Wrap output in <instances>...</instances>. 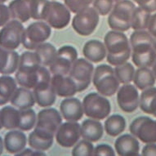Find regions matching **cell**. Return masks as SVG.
<instances>
[{
    "mask_svg": "<svg viewBox=\"0 0 156 156\" xmlns=\"http://www.w3.org/2000/svg\"><path fill=\"white\" fill-rule=\"evenodd\" d=\"M129 131L143 143H156V120L148 116L136 118L129 125Z\"/></svg>",
    "mask_w": 156,
    "mask_h": 156,
    "instance_id": "4fadbf2b",
    "label": "cell"
},
{
    "mask_svg": "<svg viewBox=\"0 0 156 156\" xmlns=\"http://www.w3.org/2000/svg\"><path fill=\"white\" fill-rule=\"evenodd\" d=\"M151 13L146 12L141 7H136L131 18V28L134 30H145L148 27Z\"/></svg>",
    "mask_w": 156,
    "mask_h": 156,
    "instance_id": "e575fe53",
    "label": "cell"
},
{
    "mask_svg": "<svg viewBox=\"0 0 156 156\" xmlns=\"http://www.w3.org/2000/svg\"><path fill=\"white\" fill-rule=\"evenodd\" d=\"M138 91L135 85L126 83L117 92V102L123 112L133 113L139 107Z\"/></svg>",
    "mask_w": 156,
    "mask_h": 156,
    "instance_id": "2e32d148",
    "label": "cell"
},
{
    "mask_svg": "<svg viewBox=\"0 0 156 156\" xmlns=\"http://www.w3.org/2000/svg\"><path fill=\"white\" fill-rule=\"evenodd\" d=\"M8 0H0V3H5V2H7Z\"/></svg>",
    "mask_w": 156,
    "mask_h": 156,
    "instance_id": "816d5d0a",
    "label": "cell"
},
{
    "mask_svg": "<svg viewBox=\"0 0 156 156\" xmlns=\"http://www.w3.org/2000/svg\"><path fill=\"white\" fill-rule=\"evenodd\" d=\"M40 65L43 66H50L56 58L57 50L54 45L50 43H44L35 49Z\"/></svg>",
    "mask_w": 156,
    "mask_h": 156,
    "instance_id": "836d02e7",
    "label": "cell"
},
{
    "mask_svg": "<svg viewBox=\"0 0 156 156\" xmlns=\"http://www.w3.org/2000/svg\"><path fill=\"white\" fill-rule=\"evenodd\" d=\"M48 0H32L31 2V18L35 21H44Z\"/></svg>",
    "mask_w": 156,
    "mask_h": 156,
    "instance_id": "74e56055",
    "label": "cell"
},
{
    "mask_svg": "<svg viewBox=\"0 0 156 156\" xmlns=\"http://www.w3.org/2000/svg\"><path fill=\"white\" fill-rule=\"evenodd\" d=\"M16 155H28V156H32V155H37V156H42V155H46V154L44 153V151H38V150H34V149H30V148H25L24 150L16 154Z\"/></svg>",
    "mask_w": 156,
    "mask_h": 156,
    "instance_id": "f6af8a7d",
    "label": "cell"
},
{
    "mask_svg": "<svg viewBox=\"0 0 156 156\" xmlns=\"http://www.w3.org/2000/svg\"><path fill=\"white\" fill-rule=\"evenodd\" d=\"M78 59V51L71 45H65L57 50L56 58L50 65L49 70L52 74H69L74 62Z\"/></svg>",
    "mask_w": 156,
    "mask_h": 156,
    "instance_id": "8fae6325",
    "label": "cell"
},
{
    "mask_svg": "<svg viewBox=\"0 0 156 156\" xmlns=\"http://www.w3.org/2000/svg\"><path fill=\"white\" fill-rule=\"evenodd\" d=\"M147 30L152 37H156V13L151 16Z\"/></svg>",
    "mask_w": 156,
    "mask_h": 156,
    "instance_id": "bcb514c9",
    "label": "cell"
},
{
    "mask_svg": "<svg viewBox=\"0 0 156 156\" xmlns=\"http://www.w3.org/2000/svg\"><path fill=\"white\" fill-rule=\"evenodd\" d=\"M3 143L7 152L12 154H16L26 148L28 143V138L23 131L12 129L5 134Z\"/></svg>",
    "mask_w": 156,
    "mask_h": 156,
    "instance_id": "d6986e66",
    "label": "cell"
},
{
    "mask_svg": "<svg viewBox=\"0 0 156 156\" xmlns=\"http://www.w3.org/2000/svg\"><path fill=\"white\" fill-rule=\"evenodd\" d=\"M141 7L142 9H144L146 12H148L150 13L155 12H156V0H148L146 3L142 4Z\"/></svg>",
    "mask_w": 156,
    "mask_h": 156,
    "instance_id": "7dc6e473",
    "label": "cell"
},
{
    "mask_svg": "<svg viewBox=\"0 0 156 156\" xmlns=\"http://www.w3.org/2000/svg\"><path fill=\"white\" fill-rule=\"evenodd\" d=\"M93 8L99 15L106 16L110 14L114 7L113 0H94L92 3Z\"/></svg>",
    "mask_w": 156,
    "mask_h": 156,
    "instance_id": "ab89813d",
    "label": "cell"
},
{
    "mask_svg": "<svg viewBox=\"0 0 156 156\" xmlns=\"http://www.w3.org/2000/svg\"><path fill=\"white\" fill-rule=\"evenodd\" d=\"M20 55L15 50L0 47V74L9 75L16 73L19 65Z\"/></svg>",
    "mask_w": 156,
    "mask_h": 156,
    "instance_id": "44dd1931",
    "label": "cell"
},
{
    "mask_svg": "<svg viewBox=\"0 0 156 156\" xmlns=\"http://www.w3.org/2000/svg\"><path fill=\"white\" fill-rule=\"evenodd\" d=\"M11 105L19 110L32 108L35 104L33 92L24 87H17L10 100Z\"/></svg>",
    "mask_w": 156,
    "mask_h": 156,
    "instance_id": "d4e9b609",
    "label": "cell"
},
{
    "mask_svg": "<svg viewBox=\"0 0 156 156\" xmlns=\"http://www.w3.org/2000/svg\"><path fill=\"white\" fill-rule=\"evenodd\" d=\"M51 83L56 96L60 97L66 98L74 97L76 92H78L75 83L69 76L62 74H52Z\"/></svg>",
    "mask_w": 156,
    "mask_h": 156,
    "instance_id": "ac0fdd59",
    "label": "cell"
},
{
    "mask_svg": "<svg viewBox=\"0 0 156 156\" xmlns=\"http://www.w3.org/2000/svg\"><path fill=\"white\" fill-rule=\"evenodd\" d=\"M80 124L74 121H67L62 123L55 133L56 142L65 148L73 147L80 141Z\"/></svg>",
    "mask_w": 156,
    "mask_h": 156,
    "instance_id": "5bb4252c",
    "label": "cell"
},
{
    "mask_svg": "<svg viewBox=\"0 0 156 156\" xmlns=\"http://www.w3.org/2000/svg\"><path fill=\"white\" fill-rule=\"evenodd\" d=\"M106 48V60L110 66H119L128 62L132 55V48L128 37L123 32L110 30L104 37Z\"/></svg>",
    "mask_w": 156,
    "mask_h": 156,
    "instance_id": "6da1fadb",
    "label": "cell"
},
{
    "mask_svg": "<svg viewBox=\"0 0 156 156\" xmlns=\"http://www.w3.org/2000/svg\"><path fill=\"white\" fill-rule=\"evenodd\" d=\"M94 0H64L65 5L73 13H77L83 8L89 7Z\"/></svg>",
    "mask_w": 156,
    "mask_h": 156,
    "instance_id": "60d3db41",
    "label": "cell"
},
{
    "mask_svg": "<svg viewBox=\"0 0 156 156\" xmlns=\"http://www.w3.org/2000/svg\"><path fill=\"white\" fill-rule=\"evenodd\" d=\"M135 3L131 0H119L114 4L108 16V25L113 30L125 32L131 28V18Z\"/></svg>",
    "mask_w": 156,
    "mask_h": 156,
    "instance_id": "277c9868",
    "label": "cell"
},
{
    "mask_svg": "<svg viewBox=\"0 0 156 156\" xmlns=\"http://www.w3.org/2000/svg\"><path fill=\"white\" fill-rule=\"evenodd\" d=\"M152 46L154 51H156V37H153V43H152Z\"/></svg>",
    "mask_w": 156,
    "mask_h": 156,
    "instance_id": "f907efd6",
    "label": "cell"
},
{
    "mask_svg": "<svg viewBox=\"0 0 156 156\" xmlns=\"http://www.w3.org/2000/svg\"><path fill=\"white\" fill-rule=\"evenodd\" d=\"M155 80L153 71L148 67H139L136 71H135L133 81L136 88L142 91L154 86Z\"/></svg>",
    "mask_w": 156,
    "mask_h": 156,
    "instance_id": "f1b7e54d",
    "label": "cell"
},
{
    "mask_svg": "<svg viewBox=\"0 0 156 156\" xmlns=\"http://www.w3.org/2000/svg\"><path fill=\"white\" fill-rule=\"evenodd\" d=\"M113 1H114V2H115V3H116V2H118V1H119V0H113Z\"/></svg>",
    "mask_w": 156,
    "mask_h": 156,
    "instance_id": "db71d44e",
    "label": "cell"
},
{
    "mask_svg": "<svg viewBox=\"0 0 156 156\" xmlns=\"http://www.w3.org/2000/svg\"><path fill=\"white\" fill-rule=\"evenodd\" d=\"M24 30L21 21L10 20L0 30V47L8 50L18 48L22 42Z\"/></svg>",
    "mask_w": 156,
    "mask_h": 156,
    "instance_id": "7c38bea8",
    "label": "cell"
},
{
    "mask_svg": "<svg viewBox=\"0 0 156 156\" xmlns=\"http://www.w3.org/2000/svg\"><path fill=\"white\" fill-rule=\"evenodd\" d=\"M11 13L8 6L0 3V27H3L11 20Z\"/></svg>",
    "mask_w": 156,
    "mask_h": 156,
    "instance_id": "7bdbcfd3",
    "label": "cell"
},
{
    "mask_svg": "<svg viewBox=\"0 0 156 156\" xmlns=\"http://www.w3.org/2000/svg\"><path fill=\"white\" fill-rule=\"evenodd\" d=\"M132 61L137 67L153 66L156 62V51L154 49L132 51Z\"/></svg>",
    "mask_w": 156,
    "mask_h": 156,
    "instance_id": "d6a6232c",
    "label": "cell"
},
{
    "mask_svg": "<svg viewBox=\"0 0 156 156\" xmlns=\"http://www.w3.org/2000/svg\"><path fill=\"white\" fill-rule=\"evenodd\" d=\"M3 128V125H2V123H1V121H0V130Z\"/></svg>",
    "mask_w": 156,
    "mask_h": 156,
    "instance_id": "f5cc1de1",
    "label": "cell"
},
{
    "mask_svg": "<svg viewBox=\"0 0 156 156\" xmlns=\"http://www.w3.org/2000/svg\"><path fill=\"white\" fill-rule=\"evenodd\" d=\"M0 121L3 128L8 130L17 129L20 122V110L13 105H6L0 110Z\"/></svg>",
    "mask_w": 156,
    "mask_h": 156,
    "instance_id": "4316f807",
    "label": "cell"
},
{
    "mask_svg": "<svg viewBox=\"0 0 156 156\" xmlns=\"http://www.w3.org/2000/svg\"><path fill=\"white\" fill-rule=\"evenodd\" d=\"M94 146L92 142L87 140L79 141L72 149L71 154L73 156H92L93 155Z\"/></svg>",
    "mask_w": 156,
    "mask_h": 156,
    "instance_id": "f35d334b",
    "label": "cell"
},
{
    "mask_svg": "<svg viewBox=\"0 0 156 156\" xmlns=\"http://www.w3.org/2000/svg\"><path fill=\"white\" fill-rule=\"evenodd\" d=\"M16 88L17 83L16 79L4 74L0 76V105H4L10 101Z\"/></svg>",
    "mask_w": 156,
    "mask_h": 156,
    "instance_id": "f546056e",
    "label": "cell"
},
{
    "mask_svg": "<svg viewBox=\"0 0 156 156\" xmlns=\"http://www.w3.org/2000/svg\"><path fill=\"white\" fill-rule=\"evenodd\" d=\"M83 108L85 115L90 119L102 120L111 112V104L106 97L99 92H91L83 100Z\"/></svg>",
    "mask_w": 156,
    "mask_h": 156,
    "instance_id": "8992f818",
    "label": "cell"
},
{
    "mask_svg": "<svg viewBox=\"0 0 156 156\" xmlns=\"http://www.w3.org/2000/svg\"><path fill=\"white\" fill-rule=\"evenodd\" d=\"M94 66L86 58H78L74 62L69 73V76L74 80L78 92H83L89 87L92 80Z\"/></svg>",
    "mask_w": 156,
    "mask_h": 156,
    "instance_id": "30bf717a",
    "label": "cell"
},
{
    "mask_svg": "<svg viewBox=\"0 0 156 156\" xmlns=\"http://www.w3.org/2000/svg\"><path fill=\"white\" fill-rule=\"evenodd\" d=\"M154 117H155V118H156V112L155 113H154Z\"/></svg>",
    "mask_w": 156,
    "mask_h": 156,
    "instance_id": "11a10c76",
    "label": "cell"
},
{
    "mask_svg": "<svg viewBox=\"0 0 156 156\" xmlns=\"http://www.w3.org/2000/svg\"><path fill=\"white\" fill-rule=\"evenodd\" d=\"M51 27L45 21H38L30 24L24 30L21 44L25 48L33 51L48 39Z\"/></svg>",
    "mask_w": 156,
    "mask_h": 156,
    "instance_id": "52a82bcc",
    "label": "cell"
},
{
    "mask_svg": "<svg viewBox=\"0 0 156 156\" xmlns=\"http://www.w3.org/2000/svg\"><path fill=\"white\" fill-rule=\"evenodd\" d=\"M133 1H135V0H133Z\"/></svg>",
    "mask_w": 156,
    "mask_h": 156,
    "instance_id": "9f6ffc18",
    "label": "cell"
},
{
    "mask_svg": "<svg viewBox=\"0 0 156 156\" xmlns=\"http://www.w3.org/2000/svg\"><path fill=\"white\" fill-rule=\"evenodd\" d=\"M40 66L41 65L35 51L29 50L22 52L15 74L16 83L21 87L33 89L39 80Z\"/></svg>",
    "mask_w": 156,
    "mask_h": 156,
    "instance_id": "7a4b0ae2",
    "label": "cell"
},
{
    "mask_svg": "<svg viewBox=\"0 0 156 156\" xmlns=\"http://www.w3.org/2000/svg\"><path fill=\"white\" fill-rule=\"evenodd\" d=\"M3 149H4V143H3V138L0 136V155L3 154Z\"/></svg>",
    "mask_w": 156,
    "mask_h": 156,
    "instance_id": "c3c4849f",
    "label": "cell"
},
{
    "mask_svg": "<svg viewBox=\"0 0 156 156\" xmlns=\"http://www.w3.org/2000/svg\"><path fill=\"white\" fill-rule=\"evenodd\" d=\"M51 72L46 66L39 68V80L33 88L35 102L40 107H49L56 102V94L51 83Z\"/></svg>",
    "mask_w": 156,
    "mask_h": 156,
    "instance_id": "5b68a950",
    "label": "cell"
},
{
    "mask_svg": "<svg viewBox=\"0 0 156 156\" xmlns=\"http://www.w3.org/2000/svg\"><path fill=\"white\" fill-rule=\"evenodd\" d=\"M81 136L91 142H97L103 136L104 127L102 123L97 119H87L80 125Z\"/></svg>",
    "mask_w": 156,
    "mask_h": 156,
    "instance_id": "7402d4cb",
    "label": "cell"
},
{
    "mask_svg": "<svg viewBox=\"0 0 156 156\" xmlns=\"http://www.w3.org/2000/svg\"><path fill=\"white\" fill-rule=\"evenodd\" d=\"M114 149L108 144L97 145L93 151V156H115Z\"/></svg>",
    "mask_w": 156,
    "mask_h": 156,
    "instance_id": "b9f144b4",
    "label": "cell"
},
{
    "mask_svg": "<svg viewBox=\"0 0 156 156\" xmlns=\"http://www.w3.org/2000/svg\"><path fill=\"white\" fill-rule=\"evenodd\" d=\"M114 70L120 83L123 84L130 83L133 80V77L135 74V69L133 65L129 62H127L119 66H116Z\"/></svg>",
    "mask_w": 156,
    "mask_h": 156,
    "instance_id": "8d00e7d4",
    "label": "cell"
},
{
    "mask_svg": "<svg viewBox=\"0 0 156 156\" xmlns=\"http://www.w3.org/2000/svg\"><path fill=\"white\" fill-rule=\"evenodd\" d=\"M62 123V114L55 108H46L38 113L35 127L34 128L55 134Z\"/></svg>",
    "mask_w": 156,
    "mask_h": 156,
    "instance_id": "9a60e30c",
    "label": "cell"
},
{
    "mask_svg": "<svg viewBox=\"0 0 156 156\" xmlns=\"http://www.w3.org/2000/svg\"><path fill=\"white\" fill-rule=\"evenodd\" d=\"M31 2L32 0H13L8 8L11 13V17L14 20L25 23L31 19Z\"/></svg>",
    "mask_w": 156,
    "mask_h": 156,
    "instance_id": "484cf974",
    "label": "cell"
},
{
    "mask_svg": "<svg viewBox=\"0 0 156 156\" xmlns=\"http://www.w3.org/2000/svg\"><path fill=\"white\" fill-rule=\"evenodd\" d=\"M92 83L97 92L106 97L114 96L120 84L112 66L105 64L100 65L94 69Z\"/></svg>",
    "mask_w": 156,
    "mask_h": 156,
    "instance_id": "3957f363",
    "label": "cell"
},
{
    "mask_svg": "<svg viewBox=\"0 0 156 156\" xmlns=\"http://www.w3.org/2000/svg\"><path fill=\"white\" fill-rule=\"evenodd\" d=\"M139 106L144 113L154 115L156 112V87H151L142 90L139 99Z\"/></svg>",
    "mask_w": 156,
    "mask_h": 156,
    "instance_id": "4dcf8cb0",
    "label": "cell"
},
{
    "mask_svg": "<svg viewBox=\"0 0 156 156\" xmlns=\"http://www.w3.org/2000/svg\"><path fill=\"white\" fill-rule=\"evenodd\" d=\"M37 115L35 111L32 108L26 110H20V122L18 129L23 132L32 130L35 127Z\"/></svg>",
    "mask_w": 156,
    "mask_h": 156,
    "instance_id": "d590c367",
    "label": "cell"
},
{
    "mask_svg": "<svg viewBox=\"0 0 156 156\" xmlns=\"http://www.w3.org/2000/svg\"><path fill=\"white\" fill-rule=\"evenodd\" d=\"M126 125L125 119L122 115H113L105 119L104 128L108 135L115 137L124 132Z\"/></svg>",
    "mask_w": 156,
    "mask_h": 156,
    "instance_id": "1f68e13d",
    "label": "cell"
},
{
    "mask_svg": "<svg viewBox=\"0 0 156 156\" xmlns=\"http://www.w3.org/2000/svg\"><path fill=\"white\" fill-rule=\"evenodd\" d=\"M83 54L89 62L98 63L106 58L107 51L102 42L97 39H92L85 43L83 48Z\"/></svg>",
    "mask_w": 156,
    "mask_h": 156,
    "instance_id": "cb8c5ba5",
    "label": "cell"
},
{
    "mask_svg": "<svg viewBox=\"0 0 156 156\" xmlns=\"http://www.w3.org/2000/svg\"><path fill=\"white\" fill-rule=\"evenodd\" d=\"M60 112L67 121H80L83 116V104L78 98L66 97L60 104Z\"/></svg>",
    "mask_w": 156,
    "mask_h": 156,
    "instance_id": "e0dca14e",
    "label": "cell"
},
{
    "mask_svg": "<svg viewBox=\"0 0 156 156\" xmlns=\"http://www.w3.org/2000/svg\"><path fill=\"white\" fill-rule=\"evenodd\" d=\"M130 43L132 51H141L152 48L153 37L148 31L134 30L130 36Z\"/></svg>",
    "mask_w": 156,
    "mask_h": 156,
    "instance_id": "83f0119b",
    "label": "cell"
},
{
    "mask_svg": "<svg viewBox=\"0 0 156 156\" xmlns=\"http://www.w3.org/2000/svg\"><path fill=\"white\" fill-rule=\"evenodd\" d=\"M99 20V13L89 6L75 13L72 19V27L80 35L89 36L96 30Z\"/></svg>",
    "mask_w": 156,
    "mask_h": 156,
    "instance_id": "ba28073f",
    "label": "cell"
},
{
    "mask_svg": "<svg viewBox=\"0 0 156 156\" xmlns=\"http://www.w3.org/2000/svg\"><path fill=\"white\" fill-rule=\"evenodd\" d=\"M152 71L154 73V75L156 79V62H154V64L153 65V66H152Z\"/></svg>",
    "mask_w": 156,
    "mask_h": 156,
    "instance_id": "681fc988",
    "label": "cell"
},
{
    "mask_svg": "<svg viewBox=\"0 0 156 156\" xmlns=\"http://www.w3.org/2000/svg\"><path fill=\"white\" fill-rule=\"evenodd\" d=\"M71 20V12L63 3L58 1H48L44 21L51 28L62 30L66 28Z\"/></svg>",
    "mask_w": 156,
    "mask_h": 156,
    "instance_id": "9c48e42d",
    "label": "cell"
},
{
    "mask_svg": "<svg viewBox=\"0 0 156 156\" xmlns=\"http://www.w3.org/2000/svg\"><path fill=\"white\" fill-rule=\"evenodd\" d=\"M141 155L156 156V143H147L141 151Z\"/></svg>",
    "mask_w": 156,
    "mask_h": 156,
    "instance_id": "ee69618b",
    "label": "cell"
},
{
    "mask_svg": "<svg viewBox=\"0 0 156 156\" xmlns=\"http://www.w3.org/2000/svg\"><path fill=\"white\" fill-rule=\"evenodd\" d=\"M54 134L34 128L30 133L28 144L31 148L38 151H46L53 145Z\"/></svg>",
    "mask_w": 156,
    "mask_h": 156,
    "instance_id": "603a6c76",
    "label": "cell"
},
{
    "mask_svg": "<svg viewBox=\"0 0 156 156\" xmlns=\"http://www.w3.org/2000/svg\"><path fill=\"white\" fill-rule=\"evenodd\" d=\"M115 151L120 156L139 155L140 144L136 137L130 134L119 136L115 142Z\"/></svg>",
    "mask_w": 156,
    "mask_h": 156,
    "instance_id": "ffe728a7",
    "label": "cell"
}]
</instances>
